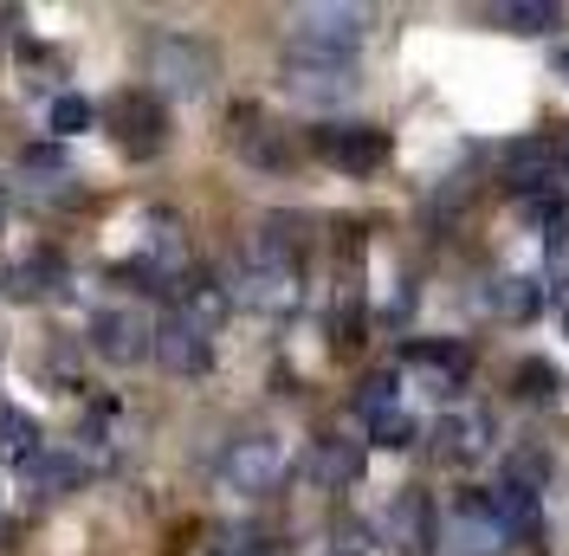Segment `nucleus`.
<instances>
[{"label":"nucleus","mask_w":569,"mask_h":556,"mask_svg":"<svg viewBox=\"0 0 569 556\" xmlns=\"http://www.w3.org/2000/svg\"><path fill=\"white\" fill-rule=\"evenodd\" d=\"M563 330H569V311H563Z\"/></svg>","instance_id":"nucleus-33"},{"label":"nucleus","mask_w":569,"mask_h":556,"mask_svg":"<svg viewBox=\"0 0 569 556\" xmlns=\"http://www.w3.org/2000/svg\"><path fill=\"white\" fill-rule=\"evenodd\" d=\"M550 181H557V142L531 137L505 156V188H511V195H543Z\"/></svg>","instance_id":"nucleus-19"},{"label":"nucleus","mask_w":569,"mask_h":556,"mask_svg":"<svg viewBox=\"0 0 569 556\" xmlns=\"http://www.w3.org/2000/svg\"><path fill=\"white\" fill-rule=\"evenodd\" d=\"M233 142H240V156H247L252 169H284V162H291V142H284L252 105L233 110Z\"/></svg>","instance_id":"nucleus-18"},{"label":"nucleus","mask_w":569,"mask_h":556,"mask_svg":"<svg viewBox=\"0 0 569 556\" xmlns=\"http://www.w3.org/2000/svg\"><path fill=\"white\" fill-rule=\"evenodd\" d=\"M369 440H376V447H389V453H408L415 440H421V427H415V415H401V408H395V415L369 420Z\"/></svg>","instance_id":"nucleus-27"},{"label":"nucleus","mask_w":569,"mask_h":556,"mask_svg":"<svg viewBox=\"0 0 569 556\" xmlns=\"http://www.w3.org/2000/svg\"><path fill=\"white\" fill-rule=\"evenodd\" d=\"M20 175L33 181V208H71V201H84V188H78V175H71L59 142H33L20 156Z\"/></svg>","instance_id":"nucleus-13"},{"label":"nucleus","mask_w":569,"mask_h":556,"mask_svg":"<svg viewBox=\"0 0 569 556\" xmlns=\"http://www.w3.org/2000/svg\"><path fill=\"white\" fill-rule=\"evenodd\" d=\"M492 512H498V524H505V537H511V544L537 537V492H525V486H492Z\"/></svg>","instance_id":"nucleus-23"},{"label":"nucleus","mask_w":569,"mask_h":556,"mask_svg":"<svg viewBox=\"0 0 569 556\" xmlns=\"http://www.w3.org/2000/svg\"><path fill=\"white\" fill-rule=\"evenodd\" d=\"M298 298H305L298 266L247 252V266H240V305H252V311H266V317H284V311H298Z\"/></svg>","instance_id":"nucleus-10"},{"label":"nucleus","mask_w":569,"mask_h":556,"mask_svg":"<svg viewBox=\"0 0 569 556\" xmlns=\"http://www.w3.org/2000/svg\"><path fill=\"white\" fill-rule=\"evenodd\" d=\"M7 214H13V188L0 181V227H7Z\"/></svg>","instance_id":"nucleus-32"},{"label":"nucleus","mask_w":569,"mask_h":556,"mask_svg":"<svg viewBox=\"0 0 569 556\" xmlns=\"http://www.w3.org/2000/svg\"><path fill=\"white\" fill-rule=\"evenodd\" d=\"M389 544L408 556H427L440 544V518H433V505H427V492H401L389 505Z\"/></svg>","instance_id":"nucleus-16"},{"label":"nucleus","mask_w":569,"mask_h":556,"mask_svg":"<svg viewBox=\"0 0 569 556\" xmlns=\"http://www.w3.org/2000/svg\"><path fill=\"white\" fill-rule=\"evenodd\" d=\"M84 344H91V356H104L110 369H137L142 356L156 349V324L137 305H104L84 324Z\"/></svg>","instance_id":"nucleus-5"},{"label":"nucleus","mask_w":569,"mask_h":556,"mask_svg":"<svg viewBox=\"0 0 569 556\" xmlns=\"http://www.w3.org/2000/svg\"><path fill=\"white\" fill-rule=\"evenodd\" d=\"M433 459L440 466H472L479 453L492 447V415L486 408H453V415H440L433 420Z\"/></svg>","instance_id":"nucleus-14"},{"label":"nucleus","mask_w":569,"mask_h":556,"mask_svg":"<svg viewBox=\"0 0 569 556\" xmlns=\"http://www.w3.org/2000/svg\"><path fill=\"white\" fill-rule=\"evenodd\" d=\"M376 13L369 7H343V0H318L291 13V52H323V59H356V46L369 39Z\"/></svg>","instance_id":"nucleus-2"},{"label":"nucleus","mask_w":569,"mask_h":556,"mask_svg":"<svg viewBox=\"0 0 569 556\" xmlns=\"http://www.w3.org/2000/svg\"><path fill=\"white\" fill-rule=\"evenodd\" d=\"M511 383H518V395H525V401H557L563 376H557V363H543V356H525Z\"/></svg>","instance_id":"nucleus-26"},{"label":"nucleus","mask_w":569,"mask_h":556,"mask_svg":"<svg viewBox=\"0 0 569 556\" xmlns=\"http://www.w3.org/2000/svg\"><path fill=\"white\" fill-rule=\"evenodd\" d=\"M284 440L279 434H240L233 447L220 453V486L233 492V498H266V492H279L284 479Z\"/></svg>","instance_id":"nucleus-3"},{"label":"nucleus","mask_w":569,"mask_h":556,"mask_svg":"<svg viewBox=\"0 0 569 556\" xmlns=\"http://www.w3.org/2000/svg\"><path fill=\"white\" fill-rule=\"evenodd\" d=\"M492 311L505 317V324H531V317H543V278L537 272H505L492 285Z\"/></svg>","instance_id":"nucleus-21"},{"label":"nucleus","mask_w":569,"mask_h":556,"mask_svg":"<svg viewBox=\"0 0 569 556\" xmlns=\"http://www.w3.org/2000/svg\"><path fill=\"white\" fill-rule=\"evenodd\" d=\"M311 149L343 175H369V169L389 162V137H382L376 123H318V130H311Z\"/></svg>","instance_id":"nucleus-8"},{"label":"nucleus","mask_w":569,"mask_h":556,"mask_svg":"<svg viewBox=\"0 0 569 556\" xmlns=\"http://www.w3.org/2000/svg\"><path fill=\"white\" fill-rule=\"evenodd\" d=\"M149 78H156V98H208L220 59L194 33H156L149 39Z\"/></svg>","instance_id":"nucleus-1"},{"label":"nucleus","mask_w":569,"mask_h":556,"mask_svg":"<svg viewBox=\"0 0 569 556\" xmlns=\"http://www.w3.org/2000/svg\"><path fill=\"white\" fill-rule=\"evenodd\" d=\"M20 27V7H0V33H13Z\"/></svg>","instance_id":"nucleus-30"},{"label":"nucleus","mask_w":569,"mask_h":556,"mask_svg":"<svg viewBox=\"0 0 569 556\" xmlns=\"http://www.w3.org/2000/svg\"><path fill=\"white\" fill-rule=\"evenodd\" d=\"M66 285H71L66 259L46 246V252H27V259H13L0 272V298L7 305H46V298H66Z\"/></svg>","instance_id":"nucleus-11"},{"label":"nucleus","mask_w":569,"mask_h":556,"mask_svg":"<svg viewBox=\"0 0 569 556\" xmlns=\"http://www.w3.org/2000/svg\"><path fill=\"white\" fill-rule=\"evenodd\" d=\"M104 123H110V137H117L123 156H156L169 142V110H162L156 91H117L104 105Z\"/></svg>","instance_id":"nucleus-6"},{"label":"nucleus","mask_w":569,"mask_h":556,"mask_svg":"<svg viewBox=\"0 0 569 556\" xmlns=\"http://www.w3.org/2000/svg\"><path fill=\"white\" fill-rule=\"evenodd\" d=\"M84 479H91V466H84L71 447H46L39 459H27V466H20V486H27V498H33V505H59V498H71Z\"/></svg>","instance_id":"nucleus-15"},{"label":"nucleus","mask_w":569,"mask_h":556,"mask_svg":"<svg viewBox=\"0 0 569 556\" xmlns=\"http://www.w3.org/2000/svg\"><path fill=\"white\" fill-rule=\"evenodd\" d=\"M550 66H557V78L569 85V46H557V59H550Z\"/></svg>","instance_id":"nucleus-31"},{"label":"nucleus","mask_w":569,"mask_h":556,"mask_svg":"<svg viewBox=\"0 0 569 556\" xmlns=\"http://www.w3.org/2000/svg\"><path fill=\"white\" fill-rule=\"evenodd\" d=\"M279 85L311 110H337L356 98V59H323V52H284Z\"/></svg>","instance_id":"nucleus-4"},{"label":"nucleus","mask_w":569,"mask_h":556,"mask_svg":"<svg viewBox=\"0 0 569 556\" xmlns=\"http://www.w3.org/2000/svg\"><path fill=\"white\" fill-rule=\"evenodd\" d=\"M440 544H447V556H505L511 550V537H505V524L492 512V492H466L460 505L447 512V524H440Z\"/></svg>","instance_id":"nucleus-7"},{"label":"nucleus","mask_w":569,"mask_h":556,"mask_svg":"<svg viewBox=\"0 0 569 556\" xmlns=\"http://www.w3.org/2000/svg\"><path fill=\"white\" fill-rule=\"evenodd\" d=\"M498 20L511 33H550L563 20V7H550V0H511V7H498Z\"/></svg>","instance_id":"nucleus-25"},{"label":"nucleus","mask_w":569,"mask_h":556,"mask_svg":"<svg viewBox=\"0 0 569 556\" xmlns=\"http://www.w3.org/2000/svg\"><path fill=\"white\" fill-rule=\"evenodd\" d=\"M46 440H39V420L27 408H0V466H27L39 459Z\"/></svg>","instance_id":"nucleus-22"},{"label":"nucleus","mask_w":569,"mask_h":556,"mask_svg":"<svg viewBox=\"0 0 569 556\" xmlns=\"http://www.w3.org/2000/svg\"><path fill=\"white\" fill-rule=\"evenodd\" d=\"M176 311L188 317V324H194V330H220V324H227V311H233V291H227V285H220V278H208V272H188L176 285Z\"/></svg>","instance_id":"nucleus-17"},{"label":"nucleus","mask_w":569,"mask_h":556,"mask_svg":"<svg viewBox=\"0 0 569 556\" xmlns=\"http://www.w3.org/2000/svg\"><path fill=\"white\" fill-rule=\"evenodd\" d=\"M169 376H181V383H194V376H208L213 369V337L208 330H194L188 317L169 305V311L156 317V349H149Z\"/></svg>","instance_id":"nucleus-9"},{"label":"nucleus","mask_w":569,"mask_h":556,"mask_svg":"<svg viewBox=\"0 0 569 556\" xmlns=\"http://www.w3.org/2000/svg\"><path fill=\"white\" fill-rule=\"evenodd\" d=\"M395 408H401V401H395V376H389V369L356 388V415H362V420H382V415H395Z\"/></svg>","instance_id":"nucleus-28"},{"label":"nucleus","mask_w":569,"mask_h":556,"mask_svg":"<svg viewBox=\"0 0 569 556\" xmlns=\"http://www.w3.org/2000/svg\"><path fill=\"white\" fill-rule=\"evenodd\" d=\"M91 117H98V110H91V98L59 91V98H52V110H46V130H52V137H84V130H91Z\"/></svg>","instance_id":"nucleus-24"},{"label":"nucleus","mask_w":569,"mask_h":556,"mask_svg":"<svg viewBox=\"0 0 569 556\" xmlns=\"http://www.w3.org/2000/svg\"><path fill=\"white\" fill-rule=\"evenodd\" d=\"M401 363L427 383V395H460L466 376H472V349L447 344V337H421V344H408L401 349Z\"/></svg>","instance_id":"nucleus-12"},{"label":"nucleus","mask_w":569,"mask_h":556,"mask_svg":"<svg viewBox=\"0 0 569 556\" xmlns=\"http://www.w3.org/2000/svg\"><path fill=\"white\" fill-rule=\"evenodd\" d=\"M46 376H52V383L66 388V395H78V388H84V383H78V349L59 344L52 356H46Z\"/></svg>","instance_id":"nucleus-29"},{"label":"nucleus","mask_w":569,"mask_h":556,"mask_svg":"<svg viewBox=\"0 0 569 556\" xmlns=\"http://www.w3.org/2000/svg\"><path fill=\"white\" fill-rule=\"evenodd\" d=\"M311 479L323 492H350L362 479V440H343V434H323L311 447Z\"/></svg>","instance_id":"nucleus-20"}]
</instances>
